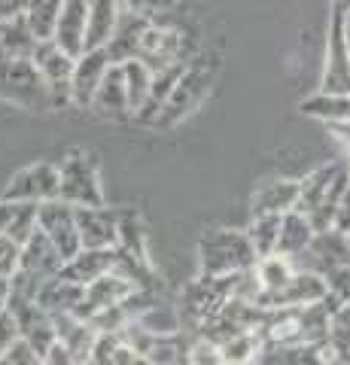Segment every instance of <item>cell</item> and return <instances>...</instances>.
I'll return each instance as SVG.
<instances>
[{"label": "cell", "mask_w": 350, "mask_h": 365, "mask_svg": "<svg viewBox=\"0 0 350 365\" xmlns=\"http://www.w3.org/2000/svg\"><path fill=\"white\" fill-rule=\"evenodd\" d=\"M122 76H125V88H128V101H131V113L138 116L143 104L150 101L153 91V71L146 67L140 58H131L122 64Z\"/></svg>", "instance_id": "29"}, {"label": "cell", "mask_w": 350, "mask_h": 365, "mask_svg": "<svg viewBox=\"0 0 350 365\" xmlns=\"http://www.w3.org/2000/svg\"><path fill=\"white\" fill-rule=\"evenodd\" d=\"M86 31H88V0H64L52 40L58 43L67 55L80 58L86 52Z\"/></svg>", "instance_id": "17"}, {"label": "cell", "mask_w": 350, "mask_h": 365, "mask_svg": "<svg viewBox=\"0 0 350 365\" xmlns=\"http://www.w3.org/2000/svg\"><path fill=\"white\" fill-rule=\"evenodd\" d=\"M122 207H76V225H80L83 250H110L119 244Z\"/></svg>", "instance_id": "10"}, {"label": "cell", "mask_w": 350, "mask_h": 365, "mask_svg": "<svg viewBox=\"0 0 350 365\" xmlns=\"http://www.w3.org/2000/svg\"><path fill=\"white\" fill-rule=\"evenodd\" d=\"M9 295H13V277H0V317L9 311Z\"/></svg>", "instance_id": "41"}, {"label": "cell", "mask_w": 350, "mask_h": 365, "mask_svg": "<svg viewBox=\"0 0 350 365\" xmlns=\"http://www.w3.org/2000/svg\"><path fill=\"white\" fill-rule=\"evenodd\" d=\"M55 319V335H58V344L67 347V353L80 362L88 365L92 359V350L98 344V329L92 326V319H86L80 314H58L52 317Z\"/></svg>", "instance_id": "14"}, {"label": "cell", "mask_w": 350, "mask_h": 365, "mask_svg": "<svg viewBox=\"0 0 350 365\" xmlns=\"http://www.w3.org/2000/svg\"><path fill=\"white\" fill-rule=\"evenodd\" d=\"M150 16H140V13H131V9H122L119 16V25L113 31L110 43L104 46L107 55H110V64H125L131 58H138L140 52V40L146 28H150Z\"/></svg>", "instance_id": "16"}, {"label": "cell", "mask_w": 350, "mask_h": 365, "mask_svg": "<svg viewBox=\"0 0 350 365\" xmlns=\"http://www.w3.org/2000/svg\"><path fill=\"white\" fill-rule=\"evenodd\" d=\"M37 37H34L31 25L25 21V16L0 21V64L4 61H21L31 58L34 49H37Z\"/></svg>", "instance_id": "23"}, {"label": "cell", "mask_w": 350, "mask_h": 365, "mask_svg": "<svg viewBox=\"0 0 350 365\" xmlns=\"http://www.w3.org/2000/svg\"><path fill=\"white\" fill-rule=\"evenodd\" d=\"M21 262V244H16L9 235L0 232V277H13Z\"/></svg>", "instance_id": "34"}, {"label": "cell", "mask_w": 350, "mask_h": 365, "mask_svg": "<svg viewBox=\"0 0 350 365\" xmlns=\"http://www.w3.org/2000/svg\"><path fill=\"white\" fill-rule=\"evenodd\" d=\"M299 180H287V177H277V180H265L259 182L253 198H250V207L253 213H287V210H296L299 207Z\"/></svg>", "instance_id": "19"}, {"label": "cell", "mask_w": 350, "mask_h": 365, "mask_svg": "<svg viewBox=\"0 0 350 365\" xmlns=\"http://www.w3.org/2000/svg\"><path fill=\"white\" fill-rule=\"evenodd\" d=\"M344 34H347V43H350V13H344Z\"/></svg>", "instance_id": "44"}, {"label": "cell", "mask_w": 350, "mask_h": 365, "mask_svg": "<svg viewBox=\"0 0 350 365\" xmlns=\"http://www.w3.org/2000/svg\"><path fill=\"white\" fill-rule=\"evenodd\" d=\"M0 98L21 107V110H31V113L55 110L52 95L46 88V79L40 76L37 64L31 58L0 64Z\"/></svg>", "instance_id": "3"}, {"label": "cell", "mask_w": 350, "mask_h": 365, "mask_svg": "<svg viewBox=\"0 0 350 365\" xmlns=\"http://www.w3.org/2000/svg\"><path fill=\"white\" fill-rule=\"evenodd\" d=\"M98 119L107 122H128L134 119L131 113V101H128V88H125V76H122V64H110L107 76L101 79V86L92 98V107Z\"/></svg>", "instance_id": "11"}, {"label": "cell", "mask_w": 350, "mask_h": 365, "mask_svg": "<svg viewBox=\"0 0 350 365\" xmlns=\"http://www.w3.org/2000/svg\"><path fill=\"white\" fill-rule=\"evenodd\" d=\"M43 365H80V362L67 353V347H61L58 341H55V347L46 353V356H43Z\"/></svg>", "instance_id": "40"}, {"label": "cell", "mask_w": 350, "mask_h": 365, "mask_svg": "<svg viewBox=\"0 0 350 365\" xmlns=\"http://www.w3.org/2000/svg\"><path fill=\"white\" fill-rule=\"evenodd\" d=\"M37 225L40 232L55 244V250L64 256V262L83 250L80 241V225H76V207L61 198L37 204Z\"/></svg>", "instance_id": "7"}, {"label": "cell", "mask_w": 350, "mask_h": 365, "mask_svg": "<svg viewBox=\"0 0 350 365\" xmlns=\"http://www.w3.org/2000/svg\"><path fill=\"white\" fill-rule=\"evenodd\" d=\"M19 338H21V332H19V323H16V317L6 311L4 317H0V356H4V353H6L9 347H13Z\"/></svg>", "instance_id": "37"}, {"label": "cell", "mask_w": 350, "mask_h": 365, "mask_svg": "<svg viewBox=\"0 0 350 365\" xmlns=\"http://www.w3.org/2000/svg\"><path fill=\"white\" fill-rule=\"evenodd\" d=\"M220 344H222L225 365H256V359L262 356V350H265V338L259 329H247V332L225 338Z\"/></svg>", "instance_id": "26"}, {"label": "cell", "mask_w": 350, "mask_h": 365, "mask_svg": "<svg viewBox=\"0 0 350 365\" xmlns=\"http://www.w3.org/2000/svg\"><path fill=\"white\" fill-rule=\"evenodd\" d=\"M326 280H329V302L338 307V304H344L350 302V262L341 268H335L326 274Z\"/></svg>", "instance_id": "33"}, {"label": "cell", "mask_w": 350, "mask_h": 365, "mask_svg": "<svg viewBox=\"0 0 350 365\" xmlns=\"http://www.w3.org/2000/svg\"><path fill=\"white\" fill-rule=\"evenodd\" d=\"M122 9H131V13H140V16H150V19H159L165 13H171L174 0H119Z\"/></svg>", "instance_id": "36"}, {"label": "cell", "mask_w": 350, "mask_h": 365, "mask_svg": "<svg viewBox=\"0 0 350 365\" xmlns=\"http://www.w3.org/2000/svg\"><path fill=\"white\" fill-rule=\"evenodd\" d=\"M116 262H119V247H110V250H80L76 256H71L64 262L61 274L67 280L80 283V287H88L92 280L104 277V274L116 271Z\"/></svg>", "instance_id": "18"}, {"label": "cell", "mask_w": 350, "mask_h": 365, "mask_svg": "<svg viewBox=\"0 0 350 365\" xmlns=\"http://www.w3.org/2000/svg\"><path fill=\"white\" fill-rule=\"evenodd\" d=\"M210 83H213V71L201 58H192V64L183 71V76L177 79L174 91L162 104L159 116L153 119V128L155 131H168V128H177L183 119H189L192 113L201 107V101L207 98Z\"/></svg>", "instance_id": "2"}, {"label": "cell", "mask_w": 350, "mask_h": 365, "mask_svg": "<svg viewBox=\"0 0 350 365\" xmlns=\"http://www.w3.org/2000/svg\"><path fill=\"white\" fill-rule=\"evenodd\" d=\"M347 168H350V153H347Z\"/></svg>", "instance_id": "45"}, {"label": "cell", "mask_w": 350, "mask_h": 365, "mask_svg": "<svg viewBox=\"0 0 350 365\" xmlns=\"http://www.w3.org/2000/svg\"><path fill=\"white\" fill-rule=\"evenodd\" d=\"M119 16H122L119 0H88L86 49H104L119 25Z\"/></svg>", "instance_id": "22"}, {"label": "cell", "mask_w": 350, "mask_h": 365, "mask_svg": "<svg viewBox=\"0 0 350 365\" xmlns=\"http://www.w3.org/2000/svg\"><path fill=\"white\" fill-rule=\"evenodd\" d=\"M280 220H284V213H253L250 225H247V237H250V244H253L259 259L277 253Z\"/></svg>", "instance_id": "28"}, {"label": "cell", "mask_w": 350, "mask_h": 365, "mask_svg": "<svg viewBox=\"0 0 350 365\" xmlns=\"http://www.w3.org/2000/svg\"><path fill=\"white\" fill-rule=\"evenodd\" d=\"M113 365H153L150 359L143 356V353H138V350H131L128 344H122L119 350H116V356H113Z\"/></svg>", "instance_id": "38"}, {"label": "cell", "mask_w": 350, "mask_h": 365, "mask_svg": "<svg viewBox=\"0 0 350 365\" xmlns=\"http://www.w3.org/2000/svg\"><path fill=\"white\" fill-rule=\"evenodd\" d=\"M253 274L259 280V287H262V292L259 295H271L277 292L284 283L296 274V262H292L289 256H280V253H271V256H262L253 265Z\"/></svg>", "instance_id": "27"}, {"label": "cell", "mask_w": 350, "mask_h": 365, "mask_svg": "<svg viewBox=\"0 0 350 365\" xmlns=\"http://www.w3.org/2000/svg\"><path fill=\"white\" fill-rule=\"evenodd\" d=\"M329 299V280L320 271L311 268H296V274L271 295H259L256 304L265 307V311H274V307H308Z\"/></svg>", "instance_id": "8"}, {"label": "cell", "mask_w": 350, "mask_h": 365, "mask_svg": "<svg viewBox=\"0 0 350 365\" xmlns=\"http://www.w3.org/2000/svg\"><path fill=\"white\" fill-rule=\"evenodd\" d=\"M138 289H140V287H138L134 280L122 277L119 271H110V274H104V277H98V280H92V283L86 287L80 317L92 319L95 314L107 311V307H116V304H122V302H128Z\"/></svg>", "instance_id": "13"}, {"label": "cell", "mask_w": 350, "mask_h": 365, "mask_svg": "<svg viewBox=\"0 0 350 365\" xmlns=\"http://www.w3.org/2000/svg\"><path fill=\"white\" fill-rule=\"evenodd\" d=\"M37 204H25V201H16V213H13V222H9L6 235L13 237L16 244H25L28 237L37 232Z\"/></svg>", "instance_id": "32"}, {"label": "cell", "mask_w": 350, "mask_h": 365, "mask_svg": "<svg viewBox=\"0 0 350 365\" xmlns=\"http://www.w3.org/2000/svg\"><path fill=\"white\" fill-rule=\"evenodd\" d=\"M31 61L37 64L40 76L46 79L55 110L73 107V67H76L73 55H67L55 40H40L31 55Z\"/></svg>", "instance_id": "5"}, {"label": "cell", "mask_w": 350, "mask_h": 365, "mask_svg": "<svg viewBox=\"0 0 350 365\" xmlns=\"http://www.w3.org/2000/svg\"><path fill=\"white\" fill-rule=\"evenodd\" d=\"M64 0H31L25 9V21L31 25L34 37L37 40H52L55 25H58Z\"/></svg>", "instance_id": "30"}, {"label": "cell", "mask_w": 350, "mask_h": 365, "mask_svg": "<svg viewBox=\"0 0 350 365\" xmlns=\"http://www.w3.org/2000/svg\"><path fill=\"white\" fill-rule=\"evenodd\" d=\"M110 71V55L107 49H86L73 67V107L88 110L92 98L101 86V79Z\"/></svg>", "instance_id": "15"}, {"label": "cell", "mask_w": 350, "mask_h": 365, "mask_svg": "<svg viewBox=\"0 0 350 365\" xmlns=\"http://www.w3.org/2000/svg\"><path fill=\"white\" fill-rule=\"evenodd\" d=\"M58 198L73 207H101L107 204L104 182H101L98 158L86 150H73L61 158V192Z\"/></svg>", "instance_id": "4"}, {"label": "cell", "mask_w": 350, "mask_h": 365, "mask_svg": "<svg viewBox=\"0 0 350 365\" xmlns=\"http://www.w3.org/2000/svg\"><path fill=\"white\" fill-rule=\"evenodd\" d=\"M259 262L256 250L247 237V228H210L198 241V274L205 277H229L250 271Z\"/></svg>", "instance_id": "1"}, {"label": "cell", "mask_w": 350, "mask_h": 365, "mask_svg": "<svg viewBox=\"0 0 350 365\" xmlns=\"http://www.w3.org/2000/svg\"><path fill=\"white\" fill-rule=\"evenodd\" d=\"M332 9L335 13H350V0H332Z\"/></svg>", "instance_id": "43"}, {"label": "cell", "mask_w": 350, "mask_h": 365, "mask_svg": "<svg viewBox=\"0 0 350 365\" xmlns=\"http://www.w3.org/2000/svg\"><path fill=\"white\" fill-rule=\"evenodd\" d=\"M119 253H125L131 259L150 265V237H146V225L140 220L138 210H122V222H119Z\"/></svg>", "instance_id": "24"}, {"label": "cell", "mask_w": 350, "mask_h": 365, "mask_svg": "<svg viewBox=\"0 0 350 365\" xmlns=\"http://www.w3.org/2000/svg\"><path fill=\"white\" fill-rule=\"evenodd\" d=\"M329 131L338 137V143H344V150L350 153V122H332Z\"/></svg>", "instance_id": "42"}, {"label": "cell", "mask_w": 350, "mask_h": 365, "mask_svg": "<svg viewBox=\"0 0 350 365\" xmlns=\"http://www.w3.org/2000/svg\"><path fill=\"white\" fill-rule=\"evenodd\" d=\"M83 295H86V287H80V283H73V280H67L64 274H55V277H49L40 287L37 302L46 307L52 317H58V314H80Z\"/></svg>", "instance_id": "20"}, {"label": "cell", "mask_w": 350, "mask_h": 365, "mask_svg": "<svg viewBox=\"0 0 350 365\" xmlns=\"http://www.w3.org/2000/svg\"><path fill=\"white\" fill-rule=\"evenodd\" d=\"M317 237V228H314L311 216L296 210H287L284 220H280V241H277V253L280 256H289V259H299L304 250L311 247V241Z\"/></svg>", "instance_id": "21"}, {"label": "cell", "mask_w": 350, "mask_h": 365, "mask_svg": "<svg viewBox=\"0 0 350 365\" xmlns=\"http://www.w3.org/2000/svg\"><path fill=\"white\" fill-rule=\"evenodd\" d=\"M299 110L304 113V116L320 119L326 125L350 122V91H344V95H326V91H317V95L304 98L299 104Z\"/></svg>", "instance_id": "25"}, {"label": "cell", "mask_w": 350, "mask_h": 365, "mask_svg": "<svg viewBox=\"0 0 350 365\" xmlns=\"http://www.w3.org/2000/svg\"><path fill=\"white\" fill-rule=\"evenodd\" d=\"M31 0H0V21H9V19H19L25 16Z\"/></svg>", "instance_id": "39"}, {"label": "cell", "mask_w": 350, "mask_h": 365, "mask_svg": "<svg viewBox=\"0 0 350 365\" xmlns=\"http://www.w3.org/2000/svg\"><path fill=\"white\" fill-rule=\"evenodd\" d=\"M64 268V256L55 250V244L49 241L46 235L34 232L25 244H21V262H19V274H25V277H31L34 283H46L49 277H55V274H61Z\"/></svg>", "instance_id": "12"}, {"label": "cell", "mask_w": 350, "mask_h": 365, "mask_svg": "<svg viewBox=\"0 0 350 365\" xmlns=\"http://www.w3.org/2000/svg\"><path fill=\"white\" fill-rule=\"evenodd\" d=\"M320 91L326 95H344L350 91V43L344 34V13L332 9L329 40H326V64L320 76Z\"/></svg>", "instance_id": "9"}, {"label": "cell", "mask_w": 350, "mask_h": 365, "mask_svg": "<svg viewBox=\"0 0 350 365\" xmlns=\"http://www.w3.org/2000/svg\"><path fill=\"white\" fill-rule=\"evenodd\" d=\"M186 359H189V365H225L222 344L220 341H213V338H207V335H201V332L189 341Z\"/></svg>", "instance_id": "31"}, {"label": "cell", "mask_w": 350, "mask_h": 365, "mask_svg": "<svg viewBox=\"0 0 350 365\" xmlns=\"http://www.w3.org/2000/svg\"><path fill=\"white\" fill-rule=\"evenodd\" d=\"M0 365H43V356L28 344L25 338H19L16 344L0 356Z\"/></svg>", "instance_id": "35"}, {"label": "cell", "mask_w": 350, "mask_h": 365, "mask_svg": "<svg viewBox=\"0 0 350 365\" xmlns=\"http://www.w3.org/2000/svg\"><path fill=\"white\" fill-rule=\"evenodd\" d=\"M61 192V165L55 162H34L25 165L21 170H16L9 186L4 192L6 201H25V204H43L58 198Z\"/></svg>", "instance_id": "6"}]
</instances>
